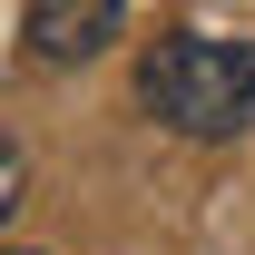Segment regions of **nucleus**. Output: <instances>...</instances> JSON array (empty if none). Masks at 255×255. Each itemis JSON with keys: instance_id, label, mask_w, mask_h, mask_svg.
<instances>
[{"instance_id": "nucleus-1", "label": "nucleus", "mask_w": 255, "mask_h": 255, "mask_svg": "<svg viewBox=\"0 0 255 255\" xmlns=\"http://www.w3.org/2000/svg\"><path fill=\"white\" fill-rule=\"evenodd\" d=\"M137 108L177 137H246L255 128V39L167 30L137 59Z\"/></svg>"}, {"instance_id": "nucleus-2", "label": "nucleus", "mask_w": 255, "mask_h": 255, "mask_svg": "<svg viewBox=\"0 0 255 255\" xmlns=\"http://www.w3.org/2000/svg\"><path fill=\"white\" fill-rule=\"evenodd\" d=\"M118 30H128V20H118V0H30V59H49V69L98 59Z\"/></svg>"}, {"instance_id": "nucleus-3", "label": "nucleus", "mask_w": 255, "mask_h": 255, "mask_svg": "<svg viewBox=\"0 0 255 255\" xmlns=\"http://www.w3.org/2000/svg\"><path fill=\"white\" fill-rule=\"evenodd\" d=\"M20 196H30V167H20V147H10V137H0V226L20 216Z\"/></svg>"}, {"instance_id": "nucleus-4", "label": "nucleus", "mask_w": 255, "mask_h": 255, "mask_svg": "<svg viewBox=\"0 0 255 255\" xmlns=\"http://www.w3.org/2000/svg\"><path fill=\"white\" fill-rule=\"evenodd\" d=\"M0 255H10V246H0Z\"/></svg>"}]
</instances>
